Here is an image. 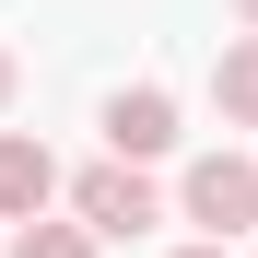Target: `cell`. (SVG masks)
I'll return each instance as SVG.
<instances>
[{
  "mask_svg": "<svg viewBox=\"0 0 258 258\" xmlns=\"http://www.w3.org/2000/svg\"><path fill=\"white\" fill-rule=\"evenodd\" d=\"M176 200H188V223H211L200 246H235V235L258 223V153H200Z\"/></svg>",
  "mask_w": 258,
  "mask_h": 258,
  "instance_id": "1",
  "label": "cell"
},
{
  "mask_svg": "<svg viewBox=\"0 0 258 258\" xmlns=\"http://www.w3.org/2000/svg\"><path fill=\"white\" fill-rule=\"evenodd\" d=\"M12 258H94V235H82V223H47V211H35V223L12 235Z\"/></svg>",
  "mask_w": 258,
  "mask_h": 258,
  "instance_id": "6",
  "label": "cell"
},
{
  "mask_svg": "<svg viewBox=\"0 0 258 258\" xmlns=\"http://www.w3.org/2000/svg\"><path fill=\"white\" fill-rule=\"evenodd\" d=\"M47 200H59V164H47V141L0 129V223H35Z\"/></svg>",
  "mask_w": 258,
  "mask_h": 258,
  "instance_id": "4",
  "label": "cell"
},
{
  "mask_svg": "<svg viewBox=\"0 0 258 258\" xmlns=\"http://www.w3.org/2000/svg\"><path fill=\"white\" fill-rule=\"evenodd\" d=\"M235 12H246V24H258V0H235Z\"/></svg>",
  "mask_w": 258,
  "mask_h": 258,
  "instance_id": "9",
  "label": "cell"
},
{
  "mask_svg": "<svg viewBox=\"0 0 258 258\" xmlns=\"http://www.w3.org/2000/svg\"><path fill=\"white\" fill-rule=\"evenodd\" d=\"M176 258H223V246H176Z\"/></svg>",
  "mask_w": 258,
  "mask_h": 258,
  "instance_id": "8",
  "label": "cell"
},
{
  "mask_svg": "<svg viewBox=\"0 0 258 258\" xmlns=\"http://www.w3.org/2000/svg\"><path fill=\"white\" fill-rule=\"evenodd\" d=\"M211 94H223V117H235V129H258V35H235V47L211 59Z\"/></svg>",
  "mask_w": 258,
  "mask_h": 258,
  "instance_id": "5",
  "label": "cell"
},
{
  "mask_svg": "<svg viewBox=\"0 0 258 258\" xmlns=\"http://www.w3.org/2000/svg\"><path fill=\"white\" fill-rule=\"evenodd\" d=\"M0 106H12V47H0Z\"/></svg>",
  "mask_w": 258,
  "mask_h": 258,
  "instance_id": "7",
  "label": "cell"
},
{
  "mask_svg": "<svg viewBox=\"0 0 258 258\" xmlns=\"http://www.w3.org/2000/svg\"><path fill=\"white\" fill-rule=\"evenodd\" d=\"M71 223L82 235H141L153 223V176L141 164H82L71 176Z\"/></svg>",
  "mask_w": 258,
  "mask_h": 258,
  "instance_id": "2",
  "label": "cell"
},
{
  "mask_svg": "<svg viewBox=\"0 0 258 258\" xmlns=\"http://www.w3.org/2000/svg\"><path fill=\"white\" fill-rule=\"evenodd\" d=\"M153 153H176V94L164 82L106 94V164H153Z\"/></svg>",
  "mask_w": 258,
  "mask_h": 258,
  "instance_id": "3",
  "label": "cell"
}]
</instances>
